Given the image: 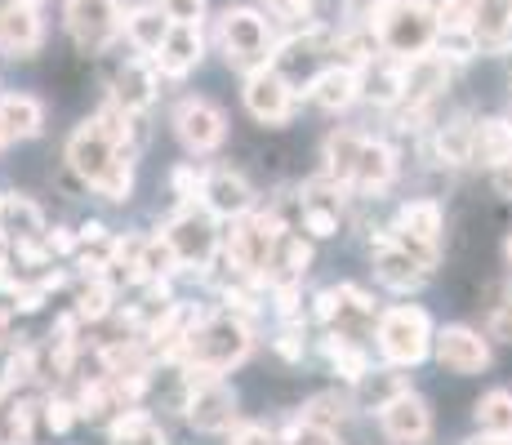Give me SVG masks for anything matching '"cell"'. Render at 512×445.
<instances>
[{
	"label": "cell",
	"mask_w": 512,
	"mask_h": 445,
	"mask_svg": "<svg viewBox=\"0 0 512 445\" xmlns=\"http://www.w3.org/2000/svg\"><path fill=\"white\" fill-rule=\"evenodd\" d=\"M366 27L374 32L383 54L392 58H415L437 45V5L432 0H374Z\"/></svg>",
	"instance_id": "obj_1"
},
{
	"label": "cell",
	"mask_w": 512,
	"mask_h": 445,
	"mask_svg": "<svg viewBox=\"0 0 512 445\" xmlns=\"http://www.w3.org/2000/svg\"><path fill=\"white\" fill-rule=\"evenodd\" d=\"M254 348V330L250 321H241V316H201V321L192 325V334L183 339V348L174 361L183 365H205V370L214 374H228L232 365H241L245 356Z\"/></svg>",
	"instance_id": "obj_2"
},
{
	"label": "cell",
	"mask_w": 512,
	"mask_h": 445,
	"mask_svg": "<svg viewBox=\"0 0 512 445\" xmlns=\"http://www.w3.org/2000/svg\"><path fill=\"white\" fill-rule=\"evenodd\" d=\"M379 352L392 365H419L432 352V321L423 308H388L379 316Z\"/></svg>",
	"instance_id": "obj_3"
},
{
	"label": "cell",
	"mask_w": 512,
	"mask_h": 445,
	"mask_svg": "<svg viewBox=\"0 0 512 445\" xmlns=\"http://www.w3.org/2000/svg\"><path fill=\"white\" fill-rule=\"evenodd\" d=\"M219 45L228 54V63L236 67H263L272 54V32H268V18L254 14V9H223L219 14Z\"/></svg>",
	"instance_id": "obj_4"
},
{
	"label": "cell",
	"mask_w": 512,
	"mask_h": 445,
	"mask_svg": "<svg viewBox=\"0 0 512 445\" xmlns=\"http://www.w3.org/2000/svg\"><path fill=\"white\" fill-rule=\"evenodd\" d=\"M161 236L179 254V267H210V259L219 254V227H214L210 210L196 214L192 205H183V214H174Z\"/></svg>",
	"instance_id": "obj_5"
},
{
	"label": "cell",
	"mask_w": 512,
	"mask_h": 445,
	"mask_svg": "<svg viewBox=\"0 0 512 445\" xmlns=\"http://www.w3.org/2000/svg\"><path fill=\"white\" fill-rule=\"evenodd\" d=\"M67 32L85 54H103L121 36V5L116 0H67Z\"/></svg>",
	"instance_id": "obj_6"
},
{
	"label": "cell",
	"mask_w": 512,
	"mask_h": 445,
	"mask_svg": "<svg viewBox=\"0 0 512 445\" xmlns=\"http://www.w3.org/2000/svg\"><path fill=\"white\" fill-rule=\"evenodd\" d=\"M294 89L285 76L277 72L272 63L254 67L250 76H245V107H250V116L259 125H285L294 116Z\"/></svg>",
	"instance_id": "obj_7"
},
{
	"label": "cell",
	"mask_w": 512,
	"mask_h": 445,
	"mask_svg": "<svg viewBox=\"0 0 512 445\" xmlns=\"http://www.w3.org/2000/svg\"><path fill=\"white\" fill-rule=\"evenodd\" d=\"M174 134H179V143L187 152H214V147L223 143V134H228V121H223V112L210 103V98H183L179 107H174Z\"/></svg>",
	"instance_id": "obj_8"
},
{
	"label": "cell",
	"mask_w": 512,
	"mask_h": 445,
	"mask_svg": "<svg viewBox=\"0 0 512 445\" xmlns=\"http://www.w3.org/2000/svg\"><path fill=\"white\" fill-rule=\"evenodd\" d=\"M446 85H450V63L437 54V49L406 58V81H401L397 107H406V112H428V107L446 94Z\"/></svg>",
	"instance_id": "obj_9"
},
{
	"label": "cell",
	"mask_w": 512,
	"mask_h": 445,
	"mask_svg": "<svg viewBox=\"0 0 512 445\" xmlns=\"http://www.w3.org/2000/svg\"><path fill=\"white\" fill-rule=\"evenodd\" d=\"M321 54H330V36L321 32V27H308L303 36H290L285 45L272 49L268 63L277 67V72H281L294 89H299V81H303V85H312V76H317Z\"/></svg>",
	"instance_id": "obj_10"
},
{
	"label": "cell",
	"mask_w": 512,
	"mask_h": 445,
	"mask_svg": "<svg viewBox=\"0 0 512 445\" xmlns=\"http://www.w3.org/2000/svg\"><path fill=\"white\" fill-rule=\"evenodd\" d=\"M432 356L450 374H481L490 365L486 339L477 330H468V325H446L441 334H432Z\"/></svg>",
	"instance_id": "obj_11"
},
{
	"label": "cell",
	"mask_w": 512,
	"mask_h": 445,
	"mask_svg": "<svg viewBox=\"0 0 512 445\" xmlns=\"http://www.w3.org/2000/svg\"><path fill=\"white\" fill-rule=\"evenodd\" d=\"M379 423H383V437H388L392 445H428V437H432L428 405H423V397H415L410 388L383 405Z\"/></svg>",
	"instance_id": "obj_12"
},
{
	"label": "cell",
	"mask_w": 512,
	"mask_h": 445,
	"mask_svg": "<svg viewBox=\"0 0 512 445\" xmlns=\"http://www.w3.org/2000/svg\"><path fill=\"white\" fill-rule=\"evenodd\" d=\"M374 276H379V281L388 285V290L410 294V290H419V285L428 281L432 267H428V263H419L410 250H401L397 241H388V236L374 232Z\"/></svg>",
	"instance_id": "obj_13"
},
{
	"label": "cell",
	"mask_w": 512,
	"mask_h": 445,
	"mask_svg": "<svg viewBox=\"0 0 512 445\" xmlns=\"http://www.w3.org/2000/svg\"><path fill=\"white\" fill-rule=\"evenodd\" d=\"M187 423L196 432H232L236 428V392L223 379L187 392Z\"/></svg>",
	"instance_id": "obj_14"
},
{
	"label": "cell",
	"mask_w": 512,
	"mask_h": 445,
	"mask_svg": "<svg viewBox=\"0 0 512 445\" xmlns=\"http://www.w3.org/2000/svg\"><path fill=\"white\" fill-rule=\"evenodd\" d=\"M45 41V23H41V9L23 5V0H9L0 9V49L9 58H32Z\"/></svg>",
	"instance_id": "obj_15"
},
{
	"label": "cell",
	"mask_w": 512,
	"mask_h": 445,
	"mask_svg": "<svg viewBox=\"0 0 512 445\" xmlns=\"http://www.w3.org/2000/svg\"><path fill=\"white\" fill-rule=\"evenodd\" d=\"M201 205L214 214V219H241V214L254 210V187L245 183L241 174L232 170H210L201 183Z\"/></svg>",
	"instance_id": "obj_16"
},
{
	"label": "cell",
	"mask_w": 512,
	"mask_h": 445,
	"mask_svg": "<svg viewBox=\"0 0 512 445\" xmlns=\"http://www.w3.org/2000/svg\"><path fill=\"white\" fill-rule=\"evenodd\" d=\"M201 54H205L201 27H179V23H174L170 32H165L161 49L152 54V67L161 76H170V81H183V76L192 72L196 63H201Z\"/></svg>",
	"instance_id": "obj_17"
},
{
	"label": "cell",
	"mask_w": 512,
	"mask_h": 445,
	"mask_svg": "<svg viewBox=\"0 0 512 445\" xmlns=\"http://www.w3.org/2000/svg\"><path fill=\"white\" fill-rule=\"evenodd\" d=\"M156 98V67L147 58H134L116 72L112 81V107H121L125 116H143Z\"/></svg>",
	"instance_id": "obj_18"
},
{
	"label": "cell",
	"mask_w": 512,
	"mask_h": 445,
	"mask_svg": "<svg viewBox=\"0 0 512 445\" xmlns=\"http://www.w3.org/2000/svg\"><path fill=\"white\" fill-rule=\"evenodd\" d=\"M308 94H312V103L326 107V112H348V107L361 98V72L330 63V67H321V72L312 76Z\"/></svg>",
	"instance_id": "obj_19"
},
{
	"label": "cell",
	"mask_w": 512,
	"mask_h": 445,
	"mask_svg": "<svg viewBox=\"0 0 512 445\" xmlns=\"http://www.w3.org/2000/svg\"><path fill=\"white\" fill-rule=\"evenodd\" d=\"M392 178H397V156H392V147L379 143V138H361L357 170H352L348 187H357V192H383Z\"/></svg>",
	"instance_id": "obj_20"
},
{
	"label": "cell",
	"mask_w": 512,
	"mask_h": 445,
	"mask_svg": "<svg viewBox=\"0 0 512 445\" xmlns=\"http://www.w3.org/2000/svg\"><path fill=\"white\" fill-rule=\"evenodd\" d=\"M468 161L486 165V170H499V165L512 161V121H499V116H486V121L472 125V147Z\"/></svg>",
	"instance_id": "obj_21"
},
{
	"label": "cell",
	"mask_w": 512,
	"mask_h": 445,
	"mask_svg": "<svg viewBox=\"0 0 512 445\" xmlns=\"http://www.w3.org/2000/svg\"><path fill=\"white\" fill-rule=\"evenodd\" d=\"M401 81H406V58H374L361 72V98L374 107H397L401 103Z\"/></svg>",
	"instance_id": "obj_22"
},
{
	"label": "cell",
	"mask_w": 512,
	"mask_h": 445,
	"mask_svg": "<svg viewBox=\"0 0 512 445\" xmlns=\"http://www.w3.org/2000/svg\"><path fill=\"white\" fill-rule=\"evenodd\" d=\"M468 32L481 49H504L512 41V0H477Z\"/></svg>",
	"instance_id": "obj_23"
},
{
	"label": "cell",
	"mask_w": 512,
	"mask_h": 445,
	"mask_svg": "<svg viewBox=\"0 0 512 445\" xmlns=\"http://www.w3.org/2000/svg\"><path fill=\"white\" fill-rule=\"evenodd\" d=\"M406 388H410L406 374H397V370H366L357 383H352V405H361V410L379 414L383 405H388L392 397H401Z\"/></svg>",
	"instance_id": "obj_24"
},
{
	"label": "cell",
	"mask_w": 512,
	"mask_h": 445,
	"mask_svg": "<svg viewBox=\"0 0 512 445\" xmlns=\"http://www.w3.org/2000/svg\"><path fill=\"white\" fill-rule=\"evenodd\" d=\"M121 27H125V36H130V45L139 49V54L152 58L156 49H161L165 32H170L174 23H170V18H165L156 5H143V9H130V14L121 18Z\"/></svg>",
	"instance_id": "obj_25"
},
{
	"label": "cell",
	"mask_w": 512,
	"mask_h": 445,
	"mask_svg": "<svg viewBox=\"0 0 512 445\" xmlns=\"http://www.w3.org/2000/svg\"><path fill=\"white\" fill-rule=\"evenodd\" d=\"M441 227H446V214H441L437 201H410V205H401L392 232H406V236H415V241H423V245H437Z\"/></svg>",
	"instance_id": "obj_26"
},
{
	"label": "cell",
	"mask_w": 512,
	"mask_h": 445,
	"mask_svg": "<svg viewBox=\"0 0 512 445\" xmlns=\"http://www.w3.org/2000/svg\"><path fill=\"white\" fill-rule=\"evenodd\" d=\"M0 125H5V138H36L45 125V112L32 94H5L0 98Z\"/></svg>",
	"instance_id": "obj_27"
},
{
	"label": "cell",
	"mask_w": 512,
	"mask_h": 445,
	"mask_svg": "<svg viewBox=\"0 0 512 445\" xmlns=\"http://www.w3.org/2000/svg\"><path fill=\"white\" fill-rule=\"evenodd\" d=\"M339 201H330V196L317 192V183L308 187V196H303V210H299V232L317 236V241H330V236H339Z\"/></svg>",
	"instance_id": "obj_28"
},
{
	"label": "cell",
	"mask_w": 512,
	"mask_h": 445,
	"mask_svg": "<svg viewBox=\"0 0 512 445\" xmlns=\"http://www.w3.org/2000/svg\"><path fill=\"white\" fill-rule=\"evenodd\" d=\"M321 348H326V361L334 365V370H339V379L357 383L361 374L370 370V356H366V348H361V343H357V334H343V330H334L330 339L321 343Z\"/></svg>",
	"instance_id": "obj_29"
},
{
	"label": "cell",
	"mask_w": 512,
	"mask_h": 445,
	"mask_svg": "<svg viewBox=\"0 0 512 445\" xmlns=\"http://www.w3.org/2000/svg\"><path fill=\"white\" fill-rule=\"evenodd\" d=\"M357 152H361V134L357 130H334L326 138V178H330V183H339V187L352 183Z\"/></svg>",
	"instance_id": "obj_30"
},
{
	"label": "cell",
	"mask_w": 512,
	"mask_h": 445,
	"mask_svg": "<svg viewBox=\"0 0 512 445\" xmlns=\"http://www.w3.org/2000/svg\"><path fill=\"white\" fill-rule=\"evenodd\" d=\"M107 437H112V445H170L165 432L156 428L143 410H134V405H125V410L116 414V423L107 428Z\"/></svg>",
	"instance_id": "obj_31"
},
{
	"label": "cell",
	"mask_w": 512,
	"mask_h": 445,
	"mask_svg": "<svg viewBox=\"0 0 512 445\" xmlns=\"http://www.w3.org/2000/svg\"><path fill=\"white\" fill-rule=\"evenodd\" d=\"M477 428H481V437L512 441V392L508 388H495L477 401Z\"/></svg>",
	"instance_id": "obj_32"
},
{
	"label": "cell",
	"mask_w": 512,
	"mask_h": 445,
	"mask_svg": "<svg viewBox=\"0 0 512 445\" xmlns=\"http://www.w3.org/2000/svg\"><path fill=\"white\" fill-rule=\"evenodd\" d=\"M0 236H14V241H36V236H45L41 210H36L27 196H5V227H0Z\"/></svg>",
	"instance_id": "obj_33"
},
{
	"label": "cell",
	"mask_w": 512,
	"mask_h": 445,
	"mask_svg": "<svg viewBox=\"0 0 512 445\" xmlns=\"http://www.w3.org/2000/svg\"><path fill=\"white\" fill-rule=\"evenodd\" d=\"M348 414H352V397H348V392H317V397L303 405L299 419L303 423H317V428L339 432L343 423H348Z\"/></svg>",
	"instance_id": "obj_34"
},
{
	"label": "cell",
	"mask_w": 512,
	"mask_h": 445,
	"mask_svg": "<svg viewBox=\"0 0 512 445\" xmlns=\"http://www.w3.org/2000/svg\"><path fill=\"white\" fill-rule=\"evenodd\" d=\"M468 147H472V121H450L437 130V161L441 165H468Z\"/></svg>",
	"instance_id": "obj_35"
},
{
	"label": "cell",
	"mask_w": 512,
	"mask_h": 445,
	"mask_svg": "<svg viewBox=\"0 0 512 445\" xmlns=\"http://www.w3.org/2000/svg\"><path fill=\"white\" fill-rule=\"evenodd\" d=\"M112 299H116V285L103 281V276H90V285L76 299V321H103L112 312Z\"/></svg>",
	"instance_id": "obj_36"
},
{
	"label": "cell",
	"mask_w": 512,
	"mask_h": 445,
	"mask_svg": "<svg viewBox=\"0 0 512 445\" xmlns=\"http://www.w3.org/2000/svg\"><path fill=\"white\" fill-rule=\"evenodd\" d=\"M156 9L179 27H201L205 18V0H156Z\"/></svg>",
	"instance_id": "obj_37"
},
{
	"label": "cell",
	"mask_w": 512,
	"mask_h": 445,
	"mask_svg": "<svg viewBox=\"0 0 512 445\" xmlns=\"http://www.w3.org/2000/svg\"><path fill=\"white\" fill-rule=\"evenodd\" d=\"M41 410H45V428H49V432H72V423L81 419V414H76V401H67V397L45 401Z\"/></svg>",
	"instance_id": "obj_38"
},
{
	"label": "cell",
	"mask_w": 512,
	"mask_h": 445,
	"mask_svg": "<svg viewBox=\"0 0 512 445\" xmlns=\"http://www.w3.org/2000/svg\"><path fill=\"white\" fill-rule=\"evenodd\" d=\"M201 183H205V174L196 170V165H179V170L170 174V187H174V196H179L183 205H192L196 196H201Z\"/></svg>",
	"instance_id": "obj_39"
},
{
	"label": "cell",
	"mask_w": 512,
	"mask_h": 445,
	"mask_svg": "<svg viewBox=\"0 0 512 445\" xmlns=\"http://www.w3.org/2000/svg\"><path fill=\"white\" fill-rule=\"evenodd\" d=\"M285 445H339V437H334L330 428H317V423L294 419V428L285 432Z\"/></svg>",
	"instance_id": "obj_40"
},
{
	"label": "cell",
	"mask_w": 512,
	"mask_h": 445,
	"mask_svg": "<svg viewBox=\"0 0 512 445\" xmlns=\"http://www.w3.org/2000/svg\"><path fill=\"white\" fill-rule=\"evenodd\" d=\"M228 445H285V437L272 432V428H263V423H236Z\"/></svg>",
	"instance_id": "obj_41"
},
{
	"label": "cell",
	"mask_w": 512,
	"mask_h": 445,
	"mask_svg": "<svg viewBox=\"0 0 512 445\" xmlns=\"http://www.w3.org/2000/svg\"><path fill=\"white\" fill-rule=\"evenodd\" d=\"M272 312H277L281 321H294V316H299V281L272 285Z\"/></svg>",
	"instance_id": "obj_42"
},
{
	"label": "cell",
	"mask_w": 512,
	"mask_h": 445,
	"mask_svg": "<svg viewBox=\"0 0 512 445\" xmlns=\"http://www.w3.org/2000/svg\"><path fill=\"white\" fill-rule=\"evenodd\" d=\"M263 5L281 23H308V14H312V0H263Z\"/></svg>",
	"instance_id": "obj_43"
},
{
	"label": "cell",
	"mask_w": 512,
	"mask_h": 445,
	"mask_svg": "<svg viewBox=\"0 0 512 445\" xmlns=\"http://www.w3.org/2000/svg\"><path fill=\"white\" fill-rule=\"evenodd\" d=\"M5 379L14 383H27V379H36V352L32 348H18L14 356H9V365H5Z\"/></svg>",
	"instance_id": "obj_44"
},
{
	"label": "cell",
	"mask_w": 512,
	"mask_h": 445,
	"mask_svg": "<svg viewBox=\"0 0 512 445\" xmlns=\"http://www.w3.org/2000/svg\"><path fill=\"white\" fill-rule=\"evenodd\" d=\"M272 348L281 352V361H290V365H299L303 361V330H294L290 321H285V330L272 339Z\"/></svg>",
	"instance_id": "obj_45"
},
{
	"label": "cell",
	"mask_w": 512,
	"mask_h": 445,
	"mask_svg": "<svg viewBox=\"0 0 512 445\" xmlns=\"http://www.w3.org/2000/svg\"><path fill=\"white\" fill-rule=\"evenodd\" d=\"M312 316H317L321 325H334L343 316V299H339V290H321L317 299H312Z\"/></svg>",
	"instance_id": "obj_46"
},
{
	"label": "cell",
	"mask_w": 512,
	"mask_h": 445,
	"mask_svg": "<svg viewBox=\"0 0 512 445\" xmlns=\"http://www.w3.org/2000/svg\"><path fill=\"white\" fill-rule=\"evenodd\" d=\"M490 339L512 343V294L504 303H495V312H490Z\"/></svg>",
	"instance_id": "obj_47"
},
{
	"label": "cell",
	"mask_w": 512,
	"mask_h": 445,
	"mask_svg": "<svg viewBox=\"0 0 512 445\" xmlns=\"http://www.w3.org/2000/svg\"><path fill=\"white\" fill-rule=\"evenodd\" d=\"M45 245H49V254H76L81 236H76L72 227H54V232H45Z\"/></svg>",
	"instance_id": "obj_48"
},
{
	"label": "cell",
	"mask_w": 512,
	"mask_h": 445,
	"mask_svg": "<svg viewBox=\"0 0 512 445\" xmlns=\"http://www.w3.org/2000/svg\"><path fill=\"white\" fill-rule=\"evenodd\" d=\"M76 236H81V245H107V227L103 223H85Z\"/></svg>",
	"instance_id": "obj_49"
},
{
	"label": "cell",
	"mask_w": 512,
	"mask_h": 445,
	"mask_svg": "<svg viewBox=\"0 0 512 445\" xmlns=\"http://www.w3.org/2000/svg\"><path fill=\"white\" fill-rule=\"evenodd\" d=\"M495 187H499V192H504L508 201H512V161H508V165H499V170H495Z\"/></svg>",
	"instance_id": "obj_50"
},
{
	"label": "cell",
	"mask_w": 512,
	"mask_h": 445,
	"mask_svg": "<svg viewBox=\"0 0 512 445\" xmlns=\"http://www.w3.org/2000/svg\"><path fill=\"white\" fill-rule=\"evenodd\" d=\"M5 339H9V312H0V348H5Z\"/></svg>",
	"instance_id": "obj_51"
},
{
	"label": "cell",
	"mask_w": 512,
	"mask_h": 445,
	"mask_svg": "<svg viewBox=\"0 0 512 445\" xmlns=\"http://www.w3.org/2000/svg\"><path fill=\"white\" fill-rule=\"evenodd\" d=\"M0 227H5V196H0ZM0 241H5V236H0Z\"/></svg>",
	"instance_id": "obj_52"
},
{
	"label": "cell",
	"mask_w": 512,
	"mask_h": 445,
	"mask_svg": "<svg viewBox=\"0 0 512 445\" xmlns=\"http://www.w3.org/2000/svg\"><path fill=\"white\" fill-rule=\"evenodd\" d=\"M504 254H508V263H512V236H508V245H504Z\"/></svg>",
	"instance_id": "obj_53"
},
{
	"label": "cell",
	"mask_w": 512,
	"mask_h": 445,
	"mask_svg": "<svg viewBox=\"0 0 512 445\" xmlns=\"http://www.w3.org/2000/svg\"><path fill=\"white\" fill-rule=\"evenodd\" d=\"M0 147H5V125H0Z\"/></svg>",
	"instance_id": "obj_54"
},
{
	"label": "cell",
	"mask_w": 512,
	"mask_h": 445,
	"mask_svg": "<svg viewBox=\"0 0 512 445\" xmlns=\"http://www.w3.org/2000/svg\"><path fill=\"white\" fill-rule=\"evenodd\" d=\"M23 5H41V0H23Z\"/></svg>",
	"instance_id": "obj_55"
}]
</instances>
